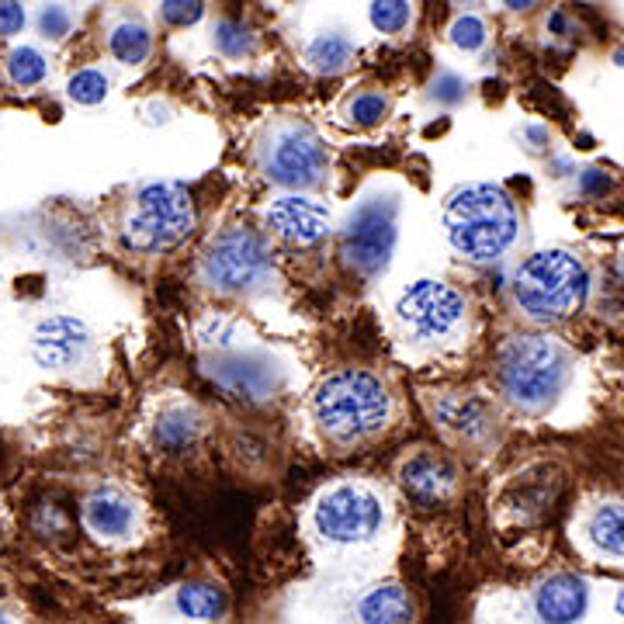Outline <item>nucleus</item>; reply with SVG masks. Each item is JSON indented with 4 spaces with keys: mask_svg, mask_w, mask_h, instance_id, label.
Wrapping results in <instances>:
<instances>
[{
    "mask_svg": "<svg viewBox=\"0 0 624 624\" xmlns=\"http://www.w3.org/2000/svg\"><path fill=\"white\" fill-rule=\"evenodd\" d=\"M614 59H617V63H621V66H624V49H621V53H617V56H614Z\"/></svg>",
    "mask_w": 624,
    "mask_h": 624,
    "instance_id": "a19ab883",
    "label": "nucleus"
},
{
    "mask_svg": "<svg viewBox=\"0 0 624 624\" xmlns=\"http://www.w3.org/2000/svg\"><path fill=\"white\" fill-rule=\"evenodd\" d=\"M257 167L275 188L312 191L326 181L330 153L320 132L302 119H278L267 125L257 146Z\"/></svg>",
    "mask_w": 624,
    "mask_h": 624,
    "instance_id": "0eeeda50",
    "label": "nucleus"
},
{
    "mask_svg": "<svg viewBox=\"0 0 624 624\" xmlns=\"http://www.w3.org/2000/svg\"><path fill=\"white\" fill-rule=\"evenodd\" d=\"M534 614L551 624H569L587 614V583L579 576H551L534 593Z\"/></svg>",
    "mask_w": 624,
    "mask_h": 624,
    "instance_id": "a211bd4d",
    "label": "nucleus"
},
{
    "mask_svg": "<svg viewBox=\"0 0 624 624\" xmlns=\"http://www.w3.org/2000/svg\"><path fill=\"white\" fill-rule=\"evenodd\" d=\"M94 358V337L83 320L66 316H46L32 330V361L49 375H77Z\"/></svg>",
    "mask_w": 624,
    "mask_h": 624,
    "instance_id": "9b49d317",
    "label": "nucleus"
},
{
    "mask_svg": "<svg viewBox=\"0 0 624 624\" xmlns=\"http://www.w3.org/2000/svg\"><path fill=\"white\" fill-rule=\"evenodd\" d=\"M194 202L188 188L174 181L143 185L122 215V243L132 254H167L191 236Z\"/></svg>",
    "mask_w": 624,
    "mask_h": 624,
    "instance_id": "39448f33",
    "label": "nucleus"
},
{
    "mask_svg": "<svg viewBox=\"0 0 624 624\" xmlns=\"http://www.w3.org/2000/svg\"><path fill=\"white\" fill-rule=\"evenodd\" d=\"M215 382L233 392V395H247V399H264L278 389V368L267 365V361H257V358H247V354H215V368H209Z\"/></svg>",
    "mask_w": 624,
    "mask_h": 624,
    "instance_id": "f3484780",
    "label": "nucleus"
},
{
    "mask_svg": "<svg viewBox=\"0 0 624 624\" xmlns=\"http://www.w3.org/2000/svg\"><path fill=\"white\" fill-rule=\"evenodd\" d=\"M548 32H551V35H562V38L572 32V21L566 18V11H551V14H548Z\"/></svg>",
    "mask_w": 624,
    "mask_h": 624,
    "instance_id": "c9c22d12",
    "label": "nucleus"
},
{
    "mask_svg": "<svg viewBox=\"0 0 624 624\" xmlns=\"http://www.w3.org/2000/svg\"><path fill=\"white\" fill-rule=\"evenodd\" d=\"M468 320V305L458 288L437 278H420L403 288L395 299V326L399 337L413 347H448L461 337Z\"/></svg>",
    "mask_w": 624,
    "mask_h": 624,
    "instance_id": "6e6552de",
    "label": "nucleus"
},
{
    "mask_svg": "<svg viewBox=\"0 0 624 624\" xmlns=\"http://www.w3.org/2000/svg\"><path fill=\"white\" fill-rule=\"evenodd\" d=\"M108 53L122 66H140L153 53V35L143 21H119V25L108 32Z\"/></svg>",
    "mask_w": 624,
    "mask_h": 624,
    "instance_id": "5701e85b",
    "label": "nucleus"
},
{
    "mask_svg": "<svg viewBox=\"0 0 624 624\" xmlns=\"http://www.w3.org/2000/svg\"><path fill=\"white\" fill-rule=\"evenodd\" d=\"M4 70H8V80L14 87L29 91V87L46 83V77H49V56L42 53V49H35V46H18V49H11Z\"/></svg>",
    "mask_w": 624,
    "mask_h": 624,
    "instance_id": "b1692460",
    "label": "nucleus"
},
{
    "mask_svg": "<svg viewBox=\"0 0 624 624\" xmlns=\"http://www.w3.org/2000/svg\"><path fill=\"white\" fill-rule=\"evenodd\" d=\"M212 42L226 59H247L254 53V35L239 21H219L212 29Z\"/></svg>",
    "mask_w": 624,
    "mask_h": 624,
    "instance_id": "cd10ccee",
    "label": "nucleus"
},
{
    "mask_svg": "<svg viewBox=\"0 0 624 624\" xmlns=\"http://www.w3.org/2000/svg\"><path fill=\"white\" fill-rule=\"evenodd\" d=\"M590 271L569 250H542L521 264L514 299L534 323H559L587 302Z\"/></svg>",
    "mask_w": 624,
    "mask_h": 624,
    "instance_id": "20e7f679",
    "label": "nucleus"
},
{
    "mask_svg": "<svg viewBox=\"0 0 624 624\" xmlns=\"http://www.w3.org/2000/svg\"><path fill=\"white\" fill-rule=\"evenodd\" d=\"M205 14V0H160V18L170 29H191Z\"/></svg>",
    "mask_w": 624,
    "mask_h": 624,
    "instance_id": "7c9ffc66",
    "label": "nucleus"
},
{
    "mask_svg": "<svg viewBox=\"0 0 624 624\" xmlns=\"http://www.w3.org/2000/svg\"><path fill=\"white\" fill-rule=\"evenodd\" d=\"M517 230V205L500 185H465L444 205V233L452 247L476 264L500 260L514 247Z\"/></svg>",
    "mask_w": 624,
    "mask_h": 624,
    "instance_id": "7ed1b4c3",
    "label": "nucleus"
},
{
    "mask_svg": "<svg viewBox=\"0 0 624 624\" xmlns=\"http://www.w3.org/2000/svg\"><path fill=\"white\" fill-rule=\"evenodd\" d=\"M431 416L437 420V427L465 441H486L497 423L493 410L472 392H441L431 403Z\"/></svg>",
    "mask_w": 624,
    "mask_h": 624,
    "instance_id": "dca6fc26",
    "label": "nucleus"
},
{
    "mask_svg": "<svg viewBox=\"0 0 624 624\" xmlns=\"http://www.w3.org/2000/svg\"><path fill=\"white\" fill-rule=\"evenodd\" d=\"M0 621H8V611H4V608H0Z\"/></svg>",
    "mask_w": 624,
    "mask_h": 624,
    "instance_id": "79ce46f5",
    "label": "nucleus"
},
{
    "mask_svg": "<svg viewBox=\"0 0 624 624\" xmlns=\"http://www.w3.org/2000/svg\"><path fill=\"white\" fill-rule=\"evenodd\" d=\"M395 406L386 382L365 368L326 375L309 395V416L333 444H358L389 427Z\"/></svg>",
    "mask_w": 624,
    "mask_h": 624,
    "instance_id": "f03ea898",
    "label": "nucleus"
},
{
    "mask_svg": "<svg viewBox=\"0 0 624 624\" xmlns=\"http://www.w3.org/2000/svg\"><path fill=\"white\" fill-rule=\"evenodd\" d=\"M29 25L25 0H0V38H14Z\"/></svg>",
    "mask_w": 624,
    "mask_h": 624,
    "instance_id": "473e14b6",
    "label": "nucleus"
},
{
    "mask_svg": "<svg viewBox=\"0 0 624 624\" xmlns=\"http://www.w3.org/2000/svg\"><path fill=\"white\" fill-rule=\"evenodd\" d=\"M413 614H416L413 597L399 583H378L365 590V597L354 604V617L368 624H399V621H413Z\"/></svg>",
    "mask_w": 624,
    "mask_h": 624,
    "instance_id": "6ab92c4d",
    "label": "nucleus"
},
{
    "mask_svg": "<svg viewBox=\"0 0 624 624\" xmlns=\"http://www.w3.org/2000/svg\"><path fill=\"white\" fill-rule=\"evenodd\" d=\"M198 275L222 296H254L271 288L275 281V260L267 239L257 236L254 230L230 226L222 230L202 254Z\"/></svg>",
    "mask_w": 624,
    "mask_h": 624,
    "instance_id": "1a4fd4ad",
    "label": "nucleus"
},
{
    "mask_svg": "<svg viewBox=\"0 0 624 624\" xmlns=\"http://www.w3.org/2000/svg\"><path fill=\"white\" fill-rule=\"evenodd\" d=\"M569 378V354L548 337H510L500 350V386L514 406L542 413L562 395Z\"/></svg>",
    "mask_w": 624,
    "mask_h": 624,
    "instance_id": "423d86ee",
    "label": "nucleus"
},
{
    "mask_svg": "<svg viewBox=\"0 0 624 624\" xmlns=\"http://www.w3.org/2000/svg\"><path fill=\"white\" fill-rule=\"evenodd\" d=\"M534 4H538V0H503L506 11H527V8H534Z\"/></svg>",
    "mask_w": 624,
    "mask_h": 624,
    "instance_id": "e433bc0d",
    "label": "nucleus"
},
{
    "mask_svg": "<svg viewBox=\"0 0 624 624\" xmlns=\"http://www.w3.org/2000/svg\"><path fill=\"white\" fill-rule=\"evenodd\" d=\"M465 91H468V83H465L458 74H437L434 83H431V98L441 101V104H455V101H461Z\"/></svg>",
    "mask_w": 624,
    "mask_h": 624,
    "instance_id": "72a5a7b5",
    "label": "nucleus"
},
{
    "mask_svg": "<svg viewBox=\"0 0 624 624\" xmlns=\"http://www.w3.org/2000/svg\"><path fill=\"white\" fill-rule=\"evenodd\" d=\"M614 611L624 617V590H617V600H614Z\"/></svg>",
    "mask_w": 624,
    "mask_h": 624,
    "instance_id": "4c0bfd02",
    "label": "nucleus"
},
{
    "mask_svg": "<svg viewBox=\"0 0 624 624\" xmlns=\"http://www.w3.org/2000/svg\"><path fill=\"white\" fill-rule=\"evenodd\" d=\"M194 337L205 350H215V354H226V350H236L239 344V323L226 312H209V316L194 326Z\"/></svg>",
    "mask_w": 624,
    "mask_h": 624,
    "instance_id": "a878e982",
    "label": "nucleus"
},
{
    "mask_svg": "<svg viewBox=\"0 0 624 624\" xmlns=\"http://www.w3.org/2000/svg\"><path fill=\"white\" fill-rule=\"evenodd\" d=\"M389 527V500L375 482L337 479L309 500L305 531L330 555H350L378 545Z\"/></svg>",
    "mask_w": 624,
    "mask_h": 624,
    "instance_id": "f257e3e1",
    "label": "nucleus"
},
{
    "mask_svg": "<svg viewBox=\"0 0 624 624\" xmlns=\"http://www.w3.org/2000/svg\"><path fill=\"white\" fill-rule=\"evenodd\" d=\"M108 87H111V80L91 66V70H77L70 77V83H66V98L74 104H101L108 98Z\"/></svg>",
    "mask_w": 624,
    "mask_h": 624,
    "instance_id": "c85d7f7f",
    "label": "nucleus"
},
{
    "mask_svg": "<svg viewBox=\"0 0 624 624\" xmlns=\"http://www.w3.org/2000/svg\"><path fill=\"white\" fill-rule=\"evenodd\" d=\"M486 21L479 14H458L452 21V29H448V38H452V46L461 49V53H479L486 46Z\"/></svg>",
    "mask_w": 624,
    "mask_h": 624,
    "instance_id": "c756f323",
    "label": "nucleus"
},
{
    "mask_svg": "<svg viewBox=\"0 0 624 624\" xmlns=\"http://www.w3.org/2000/svg\"><path fill=\"white\" fill-rule=\"evenodd\" d=\"M587 538L608 559H624V503H600L587 521Z\"/></svg>",
    "mask_w": 624,
    "mask_h": 624,
    "instance_id": "412c9836",
    "label": "nucleus"
},
{
    "mask_svg": "<svg viewBox=\"0 0 624 624\" xmlns=\"http://www.w3.org/2000/svg\"><path fill=\"white\" fill-rule=\"evenodd\" d=\"M174 614L185 621H219L226 614V593L212 583H185L174 593Z\"/></svg>",
    "mask_w": 624,
    "mask_h": 624,
    "instance_id": "4be33fe9",
    "label": "nucleus"
},
{
    "mask_svg": "<svg viewBox=\"0 0 624 624\" xmlns=\"http://www.w3.org/2000/svg\"><path fill=\"white\" fill-rule=\"evenodd\" d=\"M458 8H468V4H476V0H455Z\"/></svg>",
    "mask_w": 624,
    "mask_h": 624,
    "instance_id": "58836bf2",
    "label": "nucleus"
},
{
    "mask_svg": "<svg viewBox=\"0 0 624 624\" xmlns=\"http://www.w3.org/2000/svg\"><path fill=\"white\" fill-rule=\"evenodd\" d=\"M38 32L46 35V38H53V42H59V38H66L74 32V14H70V8H63V4H42V11H38Z\"/></svg>",
    "mask_w": 624,
    "mask_h": 624,
    "instance_id": "2f4dec72",
    "label": "nucleus"
},
{
    "mask_svg": "<svg viewBox=\"0 0 624 624\" xmlns=\"http://www.w3.org/2000/svg\"><path fill=\"white\" fill-rule=\"evenodd\" d=\"M608 188H611V181H608V177L600 174V170H587V174H583V191H587V194H604Z\"/></svg>",
    "mask_w": 624,
    "mask_h": 624,
    "instance_id": "f704fd0d",
    "label": "nucleus"
},
{
    "mask_svg": "<svg viewBox=\"0 0 624 624\" xmlns=\"http://www.w3.org/2000/svg\"><path fill=\"white\" fill-rule=\"evenodd\" d=\"M205 431V413L191 399L164 395L149 416V437L160 452H188L191 444Z\"/></svg>",
    "mask_w": 624,
    "mask_h": 624,
    "instance_id": "4468645a",
    "label": "nucleus"
},
{
    "mask_svg": "<svg viewBox=\"0 0 624 624\" xmlns=\"http://www.w3.org/2000/svg\"><path fill=\"white\" fill-rule=\"evenodd\" d=\"M617 271H621V281H624V257H621V264H617Z\"/></svg>",
    "mask_w": 624,
    "mask_h": 624,
    "instance_id": "ea45409f",
    "label": "nucleus"
},
{
    "mask_svg": "<svg viewBox=\"0 0 624 624\" xmlns=\"http://www.w3.org/2000/svg\"><path fill=\"white\" fill-rule=\"evenodd\" d=\"M354 59H358V46L341 32H323L305 46V66L320 77L344 74Z\"/></svg>",
    "mask_w": 624,
    "mask_h": 624,
    "instance_id": "aec40b11",
    "label": "nucleus"
},
{
    "mask_svg": "<svg viewBox=\"0 0 624 624\" xmlns=\"http://www.w3.org/2000/svg\"><path fill=\"white\" fill-rule=\"evenodd\" d=\"M399 482L420 503H444L455 493V465L434 452H416L399 461Z\"/></svg>",
    "mask_w": 624,
    "mask_h": 624,
    "instance_id": "2eb2a0df",
    "label": "nucleus"
},
{
    "mask_svg": "<svg viewBox=\"0 0 624 624\" xmlns=\"http://www.w3.org/2000/svg\"><path fill=\"white\" fill-rule=\"evenodd\" d=\"M0 281H4V271H0Z\"/></svg>",
    "mask_w": 624,
    "mask_h": 624,
    "instance_id": "37998d69",
    "label": "nucleus"
},
{
    "mask_svg": "<svg viewBox=\"0 0 624 624\" xmlns=\"http://www.w3.org/2000/svg\"><path fill=\"white\" fill-rule=\"evenodd\" d=\"M389 111H392L389 94H382V91H358L354 98H347L344 119L354 129H375V125H382L389 119Z\"/></svg>",
    "mask_w": 624,
    "mask_h": 624,
    "instance_id": "393cba45",
    "label": "nucleus"
},
{
    "mask_svg": "<svg viewBox=\"0 0 624 624\" xmlns=\"http://www.w3.org/2000/svg\"><path fill=\"white\" fill-rule=\"evenodd\" d=\"M368 21H371V29H375V32H382V35H399V32H406V29H410V21H413V4H410V0H371Z\"/></svg>",
    "mask_w": 624,
    "mask_h": 624,
    "instance_id": "bb28decb",
    "label": "nucleus"
},
{
    "mask_svg": "<svg viewBox=\"0 0 624 624\" xmlns=\"http://www.w3.org/2000/svg\"><path fill=\"white\" fill-rule=\"evenodd\" d=\"M83 527L101 545H132L143 534V506L119 486H101L83 500Z\"/></svg>",
    "mask_w": 624,
    "mask_h": 624,
    "instance_id": "f8f14e48",
    "label": "nucleus"
},
{
    "mask_svg": "<svg viewBox=\"0 0 624 624\" xmlns=\"http://www.w3.org/2000/svg\"><path fill=\"white\" fill-rule=\"evenodd\" d=\"M267 226H271L285 243L296 247H316L330 233V209L305 191H288L267 205Z\"/></svg>",
    "mask_w": 624,
    "mask_h": 624,
    "instance_id": "ddd939ff",
    "label": "nucleus"
},
{
    "mask_svg": "<svg viewBox=\"0 0 624 624\" xmlns=\"http://www.w3.org/2000/svg\"><path fill=\"white\" fill-rule=\"evenodd\" d=\"M395 202L389 194H368L341 230V257L354 275L378 278L395 254Z\"/></svg>",
    "mask_w": 624,
    "mask_h": 624,
    "instance_id": "9d476101",
    "label": "nucleus"
}]
</instances>
